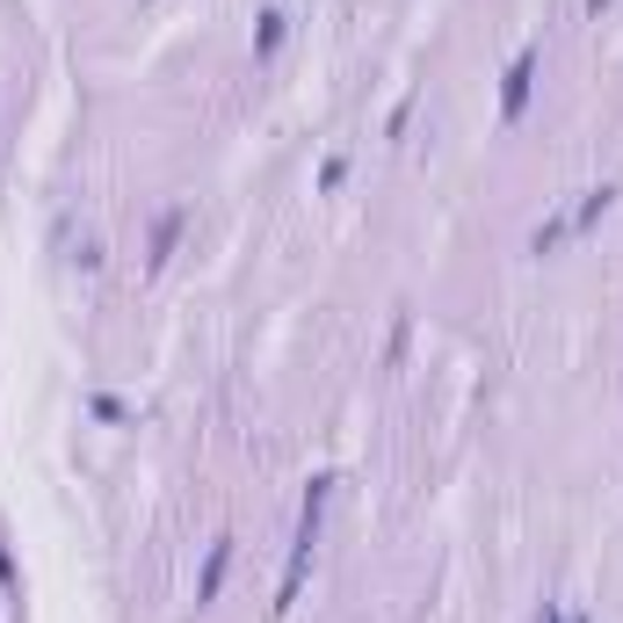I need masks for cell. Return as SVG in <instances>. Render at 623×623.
Masks as SVG:
<instances>
[{"label": "cell", "mask_w": 623, "mask_h": 623, "mask_svg": "<svg viewBox=\"0 0 623 623\" xmlns=\"http://www.w3.org/2000/svg\"><path fill=\"white\" fill-rule=\"evenodd\" d=\"M566 232H572V226H566V218H551V226H537V240H529V254H551V247H558V240H566Z\"/></svg>", "instance_id": "52a82bcc"}, {"label": "cell", "mask_w": 623, "mask_h": 623, "mask_svg": "<svg viewBox=\"0 0 623 623\" xmlns=\"http://www.w3.org/2000/svg\"><path fill=\"white\" fill-rule=\"evenodd\" d=\"M283 36H291V15H283V8H269V15H261V30H254V58H276Z\"/></svg>", "instance_id": "5b68a950"}, {"label": "cell", "mask_w": 623, "mask_h": 623, "mask_svg": "<svg viewBox=\"0 0 623 623\" xmlns=\"http://www.w3.org/2000/svg\"><path fill=\"white\" fill-rule=\"evenodd\" d=\"M327 493H334V479L319 471V479L305 485V507H297V537H291V566H283V588H276V616H291L297 609V588H305V572H312V544H319V515H327Z\"/></svg>", "instance_id": "6da1fadb"}, {"label": "cell", "mask_w": 623, "mask_h": 623, "mask_svg": "<svg viewBox=\"0 0 623 623\" xmlns=\"http://www.w3.org/2000/svg\"><path fill=\"white\" fill-rule=\"evenodd\" d=\"M529 87H537V52H515V66H507V80H501V123H522Z\"/></svg>", "instance_id": "7a4b0ae2"}, {"label": "cell", "mask_w": 623, "mask_h": 623, "mask_svg": "<svg viewBox=\"0 0 623 623\" xmlns=\"http://www.w3.org/2000/svg\"><path fill=\"white\" fill-rule=\"evenodd\" d=\"M609 204H616V189H609V182H602V189H588V196H580V210H572L566 226H572V232H594V226H602V218H609Z\"/></svg>", "instance_id": "277c9868"}, {"label": "cell", "mask_w": 623, "mask_h": 623, "mask_svg": "<svg viewBox=\"0 0 623 623\" xmlns=\"http://www.w3.org/2000/svg\"><path fill=\"white\" fill-rule=\"evenodd\" d=\"M182 218H189V210H167V218H160V232H153V254H145V261H153V269H160V261L174 254V232H182Z\"/></svg>", "instance_id": "8992f818"}, {"label": "cell", "mask_w": 623, "mask_h": 623, "mask_svg": "<svg viewBox=\"0 0 623 623\" xmlns=\"http://www.w3.org/2000/svg\"><path fill=\"white\" fill-rule=\"evenodd\" d=\"M537 623H566V609H544V616H537Z\"/></svg>", "instance_id": "ba28073f"}, {"label": "cell", "mask_w": 623, "mask_h": 623, "mask_svg": "<svg viewBox=\"0 0 623 623\" xmlns=\"http://www.w3.org/2000/svg\"><path fill=\"white\" fill-rule=\"evenodd\" d=\"M566 623H588V616H566Z\"/></svg>", "instance_id": "9c48e42d"}, {"label": "cell", "mask_w": 623, "mask_h": 623, "mask_svg": "<svg viewBox=\"0 0 623 623\" xmlns=\"http://www.w3.org/2000/svg\"><path fill=\"white\" fill-rule=\"evenodd\" d=\"M226 572H232V537H218V544H210V558H204V572H196V609H210V602H218Z\"/></svg>", "instance_id": "3957f363"}]
</instances>
